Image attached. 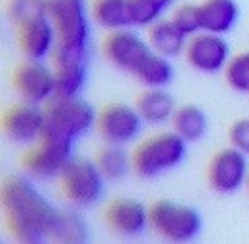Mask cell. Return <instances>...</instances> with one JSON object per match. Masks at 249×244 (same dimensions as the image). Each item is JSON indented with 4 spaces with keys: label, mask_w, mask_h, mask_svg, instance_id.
Masks as SVG:
<instances>
[{
    "label": "cell",
    "mask_w": 249,
    "mask_h": 244,
    "mask_svg": "<svg viewBox=\"0 0 249 244\" xmlns=\"http://www.w3.org/2000/svg\"><path fill=\"white\" fill-rule=\"evenodd\" d=\"M2 210L8 231L18 243H40L55 227L59 210L48 203L31 178H10L2 187Z\"/></svg>",
    "instance_id": "cell-1"
},
{
    "label": "cell",
    "mask_w": 249,
    "mask_h": 244,
    "mask_svg": "<svg viewBox=\"0 0 249 244\" xmlns=\"http://www.w3.org/2000/svg\"><path fill=\"white\" fill-rule=\"evenodd\" d=\"M227 84L234 92L249 94V52L232 56L225 69Z\"/></svg>",
    "instance_id": "cell-24"
},
{
    "label": "cell",
    "mask_w": 249,
    "mask_h": 244,
    "mask_svg": "<svg viewBox=\"0 0 249 244\" xmlns=\"http://www.w3.org/2000/svg\"><path fill=\"white\" fill-rule=\"evenodd\" d=\"M19 48L27 60L46 61L55 54L57 35L48 16L19 27Z\"/></svg>",
    "instance_id": "cell-15"
},
{
    "label": "cell",
    "mask_w": 249,
    "mask_h": 244,
    "mask_svg": "<svg viewBox=\"0 0 249 244\" xmlns=\"http://www.w3.org/2000/svg\"><path fill=\"white\" fill-rule=\"evenodd\" d=\"M171 21L187 35L188 39L200 33V8L198 4H181L171 14Z\"/></svg>",
    "instance_id": "cell-27"
},
{
    "label": "cell",
    "mask_w": 249,
    "mask_h": 244,
    "mask_svg": "<svg viewBox=\"0 0 249 244\" xmlns=\"http://www.w3.org/2000/svg\"><path fill=\"white\" fill-rule=\"evenodd\" d=\"M46 126V111L40 105L23 103L10 109L4 117V134L18 145H31L42 140Z\"/></svg>",
    "instance_id": "cell-13"
},
{
    "label": "cell",
    "mask_w": 249,
    "mask_h": 244,
    "mask_svg": "<svg viewBox=\"0 0 249 244\" xmlns=\"http://www.w3.org/2000/svg\"><path fill=\"white\" fill-rule=\"evenodd\" d=\"M229 142L230 147L238 149L240 153L249 157V119H240L230 126Z\"/></svg>",
    "instance_id": "cell-28"
},
{
    "label": "cell",
    "mask_w": 249,
    "mask_h": 244,
    "mask_svg": "<svg viewBox=\"0 0 249 244\" xmlns=\"http://www.w3.org/2000/svg\"><path fill=\"white\" fill-rule=\"evenodd\" d=\"M103 54L112 67L131 75L145 88H166L173 81L175 69L171 60L156 54L148 41L133 29L108 33L103 42Z\"/></svg>",
    "instance_id": "cell-2"
},
{
    "label": "cell",
    "mask_w": 249,
    "mask_h": 244,
    "mask_svg": "<svg viewBox=\"0 0 249 244\" xmlns=\"http://www.w3.org/2000/svg\"><path fill=\"white\" fill-rule=\"evenodd\" d=\"M59 180L65 199L76 208H89L99 203L107 182L97 164L88 159H72Z\"/></svg>",
    "instance_id": "cell-7"
},
{
    "label": "cell",
    "mask_w": 249,
    "mask_h": 244,
    "mask_svg": "<svg viewBox=\"0 0 249 244\" xmlns=\"http://www.w3.org/2000/svg\"><path fill=\"white\" fill-rule=\"evenodd\" d=\"M105 222L108 229L120 237H139L150 225L148 210L139 201L133 199H116L107 206Z\"/></svg>",
    "instance_id": "cell-14"
},
{
    "label": "cell",
    "mask_w": 249,
    "mask_h": 244,
    "mask_svg": "<svg viewBox=\"0 0 249 244\" xmlns=\"http://www.w3.org/2000/svg\"><path fill=\"white\" fill-rule=\"evenodd\" d=\"M19 244H44V241H40V243H19Z\"/></svg>",
    "instance_id": "cell-29"
},
{
    "label": "cell",
    "mask_w": 249,
    "mask_h": 244,
    "mask_svg": "<svg viewBox=\"0 0 249 244\" xmlns=\"http://www.w3.org/2000/svg\"><path fill=\"white\" fill-rule=\"evenodd\" d=\"M95 164L105 180L118 182L129 174V170H133V157L120 145H105L95 159Z\"/></svg>",
    "instance_id": "cell-22"
},
{
    "label": "cell",
    "mask_w": 249,
    "mask_h": 244,
    "mask_svg": "<svg viewBox=\"0 0 249 244\" xmlns=\"http://www.w3.org/2000/svg\"><path fill=\"white\" fill-rule=\"evenodd\" d=\"M8 12L12 21L21 27L29 21L48 16V0H12Z\"/></svg>",
    "instance_id": "cell-25"
},
{
    "label": "cell",
    "mask_w": 249,
    "mask_h": 244,
    "mask_svg": "<svg viewBox=\"0 0 249 244\" xmlns=\"http://www.w3.org/2000/svg\"><path fill=\"white\" fill-rule=\"evenodd\" d=\"M150 227L164 241L171 244H185L196 239L202 231V216L192 206L158 201L148 208Z\"/></svg>",
    "instance_id": "cell-6"
},
{
    "label": "cell",
    "mask_w": 249,
    "mask_h": 244,
    "mask_svg": "<svg viewBox=\"0 0 249 244\" xmlns=\"http://www.w3.org/2000/svg\"><path fill=\"white\" fill-rule=\"evenodd\" d=\"M249 180L248 157L234 147L219 151L208 168V182L215 193L230 195L244 187Z\"/></svg>",
    "instance_id": "cell-11"
},
{
    "label": "cell",
    "mask_w": 249,
    "mask_h": 244,
    "mask_svg": "<svg viewBox=\"0 0 249 244\" xmlns=\"http://www.w3.org/2000/svg\"><path fill=\"white\" fill-rule=\"evenodd\" d=\"M248 189H249V180H248Z\"/></svg>",
    "instance_id": "cell-30"
},
{
    "label": "cell",
    "mask_w": 249,
    "mask_h": 244,
    "mask_svg": "<svg viewBox=\"0 0 249 244\" xmlns=\"http://www.w3.org/2000/svg\"><path fill=\"white\" fill-rule=\"evenodd\" d=\"M50 239L53 244H89V229L76 210H63Z\"/></svg>",
    "instance_id": "cell-21"
},
{
    "label": "cell",
    "mask_w": 249,
    "mask_h": 244,
    "mask_svg": "<svg viewBox=\"0 0 249 244\" xmlns=\"http://www.w3.org/2000/svg\"><path fill=\"white\" fill-rule=\"evenodd\" d=\"M171 6V0H133L135 27H150L162 20L164 12Z\"/></svg>",
    "instance_id": "cell-26"
},
{
    "label": "cell",
    "mask_w": 249,
    "mask_h": 244,
    "mask_svg": "<svg viewBox=\"0 0 249 244\" xmlns=\"http://www.w3.org/2000/svg\"><path fill=\"white\" fill-rule=\"evenodd\" d=\"M208 117L206 113L196 107V105H183V107H177L173 119H171V128L173 132L185 140L187 143L200 142L206 138L208 134Z\"/></svg>",
    "instance_id": "cell-20"
},
{
    "label": "cell",
    "mask_w": 249,
    "mask_h": 244,
    "mask_svg": "<svg viewBox=\"0 0 249 244\" xmlns=\"http://www.w3.org/2000/svg\"><path fill=\"white\" fill-rule=\"evenodd\" d=\"M97 124L93 107L80 98L53 100L46 107V126L42 138L76 142Z\"/></svg>",
    "instance_id": "cell-5"
},
{
    "label": "cell",
    "mask_w": 249,
    "mask_h": 244,
    "mask_svg": "<svg viewBox=\"0 0 249 244\" xmlns=\"http://www.w3.org/2000/svg\"><path fill=\"white\" fill-rule=\"evenodd\" d=\"M86 84V65H55V98L76 100Z\"/></svg>",
    "instance_id": "cell-23"
},
{
    "label": "cell",
    "mask_w": 249,
    "mask_h": 244,
    "mask_svg": "<svg viewBox=\"0 0 249 244\" xmlns=\"http://www.w3.org/2000/svg\"><path fill=\"white\" fill-rule=\"evenodd\" d=\"M200 8V29L213 35L230 33L240 18L236 0H204Z\"/></svg>",
    "instance_id": "cell-17"
},
{
    "label": "cell",
    "mask_w": 249,
    "mask_h": 244,
    "mask_svg": "<svg viewBox=\"0 0 249 244\" xmlns=\"http://www.w3.org/2000/svg\"><path fill=\"white\" fill-rule=\"evenodd\" d=\"M89 14L91 21L108 33L135 29L133 0H95Z\"/></svg>",
    "instance_id": "cell-16"
},
{
    "label": "cell",
    "mask_w": 249,
    "mask_h": 244,
    "mask_svg": "<svg viewBox=\"0 0 249 244\" xmlns=\"http://www.w3.org/2000/svg\"><path fill=\"white\" fill-rule=\"evenodd\" d=\"M131 157L133 172L143 180H152L183 164L187 159V142L173 130L162 132L139 143Z\"/></svg>",
    "instance_id": "cell-4"
},
{
    "label": "cell",
    "mask_w": 249,
    "mask_h": 244,
    "mask_svg": "<svg viewBox=\"0 0 249 244\" xmlns=\"http://www.w3.org/2000/svg\"><path fill=\"white\" fill-rule=\"evenodd\" d=\"M48 18L57 35L55 65H86L91 39L86 0H48Z\"/></svg>",
    "instance_id": "cell-3"
},
{
    "label": "cell",
    "mask_w": 249,
    "mask_h": 244,
    "mask_svg": "<svg viewBox=\"0 0 249 244\" xmlns=\"http://www.w3.org/2000/svg\"><path fill=\"white\" fill-rule=\"evenodd\" d=\"M185 58L192 69L204 75H217L227 69L230 61V46L223 35L200 31L187 42Z\"/></svg>",
    "instance_id": "cell-10"
},
{
    "label": "cell",
    "mask_w": 249,
    "mask_h": 244,
    "mask_svg": "<svg viewBox=\"0 0 249 244\" xmlns=\"http://www.w3.org/2000/svg\"><path fill=\"white\" fill-rule=\"evenodd\" d=\"M135 109L141 115L145 124L162 126L166 122H171L175 111H177V105H175L173 96L166 88H146L137 98Z\"/></svg>",
    "instance_id": "cell-18"
},
{
    "label": "cell",
    "mask_w": 249,
    "mask_h": 244,
    "mask_svg": "<svg viewBox=\"0 0 249 244\" xmlns=\"http://www.w3.org/2000/svg\"><path fill=\"white\" fill-rule=\"evenodd\" d=\"M72 147H74L72 142L42 138L40 145L36 149H33L23 161L27 176L31 180H38V182L61 178L67 164L74 159Z\"/></svg>",
    "instance_id": "cell-9"
},
{
    "label": "cell",
    "mask_w": 249,
    "mask_h": 244,
    "mask_svg": "<svg viewBox=\"0 0 249 244\" xmlns=\"http://www.w3.org/2000/svg\"><path fill=\"white\" fill-rule=\"evenodd\" d=\"M146 41L156 54L164 56L167 60H173L185 54L188 37L169 18V20H160L154 25H150Z\"/></svg>",
    "instance_id": "cell-19"
},
{
    "label": "cell",
    "mask_w": 249,
    "mask_h": 244,
    "mask_svg": "<svg viewBox=\"0 0 249 244\" xmlns=\"http://www.w3.org/2000/svg\"><path fill=\"white\" fill-rule=\"evenodd\" d=\"M16 90L25 103L44 105L55 98V71L44 61L27 60L16 71Z\"/></svg>",
    "instance_id": "cell-12"
},
{
    "label": "cell",
    "mask_w": 249,
    "mask_h": 244,
    "mask_svg": "<svg viewBox=\"0 0 249 244\" xmlns=\"http://www.w3.org/2000/svg\"><path fill=\"white\" fill-rule=\"evenodd\" d=\"M143 119L135 107L124 103H112L97 115V132L107 145L125 147L133 143L143 132Z\"/></svg>",
    "instance_id": "cell-8"
}]
</instances>
